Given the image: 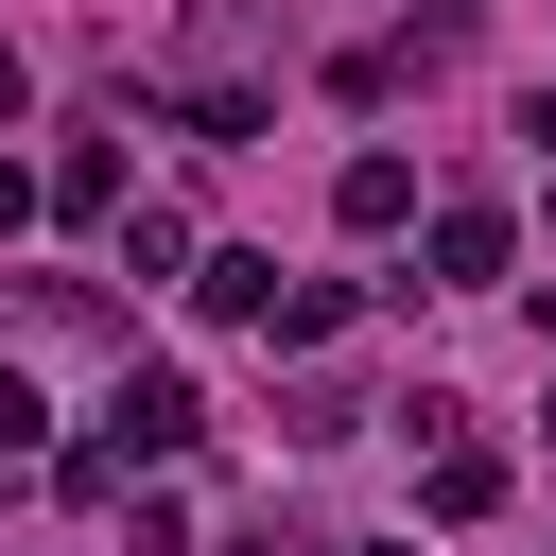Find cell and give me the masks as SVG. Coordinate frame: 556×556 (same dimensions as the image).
Here are the masks:
<instances>
[{
  "instance_id": "6da1fadb",
  "label": "cell",
  "mask_w": 556,
  "mask_h": 556,
  "mask_svg": "<svg viewBox=\"0 0 556 556\" xmlns=\"http://www.w3.org/2000/svg\"><path fill=\"white\" fill-rule=\"evenodd\" d=\"M191 434H208V400H191L174 365H122V382H104V434H87L52 486H70V504H104L122 469H156V452H191Z\"/></svg>"
},
{
  "instance_id": "7a4b0ae2",
  "label": "cell",
  "mask_w": 556,
  "mask_h": 556,
  "mask_svg": "<svg viewBox=\"0 0 556 556\" xmlns=\"http://www.w3.org/2000/svg\"><path fill=\"white\" fill-rule=\"evenodd\" d=\"M417 261H434L417 295H486V278H504V208H486V191H452V208L417 226Z\"/></svg>"
},
{
  "instance_id": "3957f363",
  "label": "cell",
  "mask_w": 556,
  "mask_h": 556,
  "mask_svg": "<svg viewBox=\"0 0 556 556\" xmlns=\"http://www.w3.org/2000/svg\"><path fill=\"white\" fill-rule=\"evenodd\" d=\"M191 313H226V330H261V313H278V261H261V243H226V261H191Z\"/></svg>"
},
{
  "instance_id": "277c9868",
  "label": "cell",
  "mask_w": 556,
  "mask_h": 556,
  "mask_svg": "<svg viewBox=\"0 0 556 556\" xmlns=\"http://www.w3.org/2000/svg\"><path fill=\"white\" fill-rule=\"evenodd\" d=\"M330 208H348V226H417V156H348Z\"/></svg>"
},
{
  "instance_id": "5b68a950",
  "label": "cell",
  "mask_w": 556,
  "mask_h": 556,
  "mask_svg": "<svg viewBox=\"0 0 556 556\" xmlns=\"http://www.w3.org/2000/svg\"><path fill=\"white\" fill-rule=\"evenodd\" d=\"M417 504H434V521H486V504H504V452H469V434H452V452L417 469Z\"/></svg>"
},
{
  "instance_id": "8992f818",
  "label": "cell",
  "mask_w": 556,
  "mask_h": 556,
  "mask_svg": "<svg viewBox=\"0 0 556 556\" xmlns=\"http://www.w3.org/2000/svg\"><path fill=\"white\" fill-rule=\"evenodd\" d=\"M52 208L104 226V208H122V139H70V156H52Z\"/></svg>"
},
{
  "instance_id": "52a82bcc",
  "label": "cell",
  "mask_w": 556,
  "mask_h": 556,
  "mask_svg": "<svg viewBox=\"0 0 556 556\" xmlns=\"http://www.w3.org/2000/svg\"><path fill=\"white\" fill-rule=\"evenodd\" d=\"M348 330V278H278V313H261V348H330Z\"/></svg>"
},
{
  "instance_id": "ba28073f",
  "label": "cell",
  "mask_w": 556,
  "mask_h": 556,
  "mask_svg": "<svg viewBox=\"0 0 556 556\" xmlns=\"http://www.w3.org/2000/svg\"><path fill=\"white\" fill-rule=\"evenodd\" d=\"M35 434H52V417H35V382L0 365V452H35Z\"/></svg>"
},
{
  "instance_id": "9c48e42d",
  "label": "cell",
  "mask_w": 556,
  "mask_h": 556,
  "mask_svg": "<svg viewBox=\"0 0 556 556\" xmlns=\"http://www.w3.org/2000/svg\"><path fill=\"white\" fill-rule=\"evenodd\" d=\"M35 208H52V191H35V174H0V243H17V226H35Z\"/></svg>"
},
{
  "instance_id": "30bf717a",
  "label": "cell",
  "mask_w": 556,
  "mask_h": 556,
  "mask_svg": "<svg viewBox=\"0 0 556 556\" xmlns=\"http://www.w3.org/2000/svg\"><path fill=\"white\" fill-rule=\"evenodd\" d=\"M17 87H35V70H17V35H0V122H17Z\"/></svg>"
},
{
  "instance_id": "8fae6325",
  "label": "cell",
  "mask_w": 556,
  "mask_h": 556,
  "mask_svg": "<svg viewBox=\"0 0 556 556\" xmlns=\"http://www.w3.org/2000/svg\"><path fill=\"white\" fill-rule=\"evenodd\" d=\"M521 139H539V156H556V87H539V104H521Z\"/></svg>"
}]
</instances>
